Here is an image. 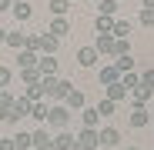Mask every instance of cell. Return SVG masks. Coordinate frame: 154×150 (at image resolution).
I'll list each match as a JSON object with an SVG mask.
<instances>
[{
  "instance_id": "6da1fadb",
  "label": "cell",
  "mask_w": 154,
  "mask_h": 150,
  "mask_svg": "<svg viewBox=\"0 0 154 150\" xmlns=\"http://www.w3.org/2000/svg\"><path fill=\"white\" fill-rule=\"evenodd\" d=\"M40 84H44V97H47V100H64V97L74 90V84L64 80V77H44Z\"/></svg>"
},
{
  "instance_id": "7a4b0ae2",
  "label": "cell",
  "mask_w": 154,
  "mask_h": 150,
  "mask_svg": "<svg viewBox=\"0 0 154 150\" xmlns=\"http://www.w3.org/2000/svg\"><path fill=\"white\" fill-rule=\"evenodd\" d=\"M30 110H34V100H27V97H17V100H14V107L4 113V120H7V123H20L23 117H30Z\"/></svg>"
},
{
  "instance_id": "3957f363",
  "label": "cell",
  "mask_w": 154,
  "mask_h": 150,
  "mask_svg": "<svg viewBox=\"0 0 154 150\" xmlns=\"http://www.w3.org/2000/svg\"><path fill=\"white\" fill-rule=\"evenodd\" d=\"M67 123H70V110L64 104H54L47 113V127H57V130H67Z\"/></svg>"
},
{
  "instance_id": "277c9868",
  "label": "cell",
  "mask_w": 154,
  "mask_h": 150,
  "mask_svg": "<svg viewBox=\"0 0 154 150\" xmlns=\"http://www.w3.org/2000/svg\"><path fill=\"white\" fill-rule=\"evenodd\" d=\"M77 143H81L84 150H97V147H100V127H81Z\"/></svg>"
},
{
  "instance_id": "5b68a950",
  "label": "cell",
  "mask_w": 154,
  "mask_h": 150,
  "mask_svg": "<svg viewBox=\"0 0 154 150\" xmlns=\"http://www.w3.org/2000/svg\"><path fill=\"white\" fill-rule=\"evenodd\" d=\"M77 63H81V67H97V63H100V54H97V47H94V43L81 47V50H77Z\"/></svg>"
},
{
  "instance_id": "8992f818",
  "label": "cell",
  "mask_w": 154,
  "mask_h": 150,
  "mask_svg": "<svg viewBox=\"0 0 154 150\" xmlns=\"http://www.w3.org/2000/svg\"><path fill=\"white\" fill-rule=\"evenodd\" d=\"M64 107H67L70 113H74V110H84V107H87V97H84V90H77V87H74V90L64 97Z\"/></svg>"
},
{
  "instance_id": "52a82bcc",
  "label": "cell",
  "mask_w": 154,
  "mask_h": 150,
  "mask_svg": "<svg viewBox=\"0 0 154 150\" xmlns=\"http://www.w3.org/2000/svg\"><path fill=\"white\" fill-rule=\"evenodd\" d=\"M127 123H131V127H147V123H151V110L147 107H131Z\"/></svg>"
},
{
  "instance_id": "ba28073f",
  "label": "cell",
  "mask_w": 154,
  "mask_h": 150,
  "mask_svg": "<svg viewBox=\"0 0 154 150\" xmlns=\"http://www.w3.org/2000/svg\"><path fill=\"white\" fill-rule=\"evenodd\" d=\"M127 97H131V104H134V107H147V104H151V97H154V90L141 84V87H134Z\"/></svg>"
},
{
  "instance_id": "9c48e42d",
  "label": "cell",
  "mask_w": 154,
  "mask_h": 150,
  "mask_svg": "<svg viewBox=\"0 0 154 150\" xmlns=\"http://www.w3.org/2000/svg\"><path fill=\"white\" fill-rule=\"evenodd\" d=\"M37 70H40V77H57V60H54V54H40Z\"/></svg>"
},
{
  "instance_id": "30bf717a",
  "label": "cell",
  "mask_w": 154,
  "mask_h": 150,
  "mask_svg": "<svg viewBox=\"0 0 154 150\" xmlns=\"http://www.w3.org/2000/svg\"><path fill=\"white\" fill-rule=\"evenodd\" d=\"M121 80V70L114 67V63H100V87H111V84H117Z\"/></svg>"
},
{
  "instance_id": "8fae6325",
  "label": "cell",
  "mask_w": 154,
  "mask_h": 150,
  "mask_svg": "<svg viewBox=\"0 0 154 150\" xmlns=\"http://www.w3.org/2000/svg\"><path fill=\"white\" fill-rule=\"evenodd\" d=\"M94 47H97V54H104V57H114V34H97Z\"/></svg>"
},
{
  "instance_id": "7c38bea8",
  "label": "cell",
  "mask_w": 154,
  "mask_h": 150,
  "mask_svg": "<svg viewBox=\"0 0 154 150\" xmlns=\"http://www.w3.org/2000/svg\"><path fill=\"white\" fill-rule=\"evenodd\" d=\"M47 34H54L57 40L67 37V34H70V20H67V17H54V20H50V27H47Z\"/></svg>"
},
{
  "instance_id": "4fadbf2b",
  "label": "cell",
  "mask_w": 154,
  "mask_h": 150,
  "mask_svg": "<svg viewBox=\"0 0 154 150\" xmlns=\"http://www.w3.org/2000/svg\"><path fill=\"white\" fill-rule=\"evenodd\" d=\"M27 37H30V34H27V30H20V27H17V30H7V47L23 50V47H27Z\"/></svg>"
},
{
  "instance_id": "5bb4252c",
  "label": "cell",
  "mask_w": 154,
  "mask_h": 150,
  "mask_svg": "<svg viewBox=\"0 0 154 150\" xmlns=\"http://www.w3.org/2000/svg\"><path fill=\"white\" fill-rule=\"evenodd\" d=\"M117 143H121L117 127H100V147H117Z\"/></svg>"
},
{
  "instance_id": "9a60e30c",
  "label": "cell",
  "mask_w": 154,
  "mask_h": 150,
  "mask_svg": "<svg viewBox=\"0 0 154 150\" xmlns=\"http://www.w3.org/2000/svg\"><path fill=\"white\" fill-rule=\"evenodd\" d=\"M34 150H54V137H50L44 127L34 130Z\"/></svg>"
},
{
  "instance_id": "2e32d148",
  "label": "cell",
  "mask_w": 154,
  "mask_h": 150,
  "mask_svg": "<svg viewBox=\"0 0 154 150\" xmlns=\"http://www.w3.org/2000/svg\"><path fill=\"white\" fill-rule=\"evenodd\" d=\"M127 93H131V90H127L121 80H117V84H111V87H104V97H107V100H114V104H121Z\"/></svg>"
},
{
  "instance_id": "e0dca14e",
  "label": "cell",
  "mask_w": 154,
  "mask_h": 150,
  "mask_svg": "<svg viewBox=\"0 0 154 150\" xmlns=\"http://www.w3.org/2000/svg\"><path fill=\"white\" fill-rule=\"evenodd\" d=\"M17 60H20V70H34L40 57L34 54V50H17Z\"/></svg>"
},
{
  "instance_id": "ac0fdd59",
  "label": "cell",
  "mask_w": 154,
  "mask_h": 150,
  "mask_svg": "<svg viewBox=\"0 0 154 150\" xmlns=\"http://www.w3.org/2000/svg\"><path fill=\"white\" fill-rule=\"evenodd\" d=\"M74 143H77V137H74L70 130H60V134L54 137V150H70Z\"/></svg>"
},
{
  "instance_id": "d6986e66",
  "label": "cell",
  "mask_w": 154,
  "mask_h": 150,
  "mask_svg": "<svg viewBox=\"0 0 154 150\" xmlns=\"http://www.w3.org/2000/svg\"><path fill=\"white\" fill-rule=\"evenodd\" d=\"M10 10H14V17H17V23H23V20H30V13H34V10H30V4H27V0H14V7H10Z\"/></svg>"
},
{
  "instance_id": "ffe728a7",
  "label": "cell",
  "mask_w": 154,
  "mask_h": 150,
  "mask_svg": "<svg viewBox=\"0 0 154 150\" xmlns=\"http://www.w3.org/2000/svg\"><path fill=\"white\" fill-rule=\"evenodd\" d=\"M30 147H34V134H27V130L14 134V150H30Z\"/></svg>"
},
{
  "instance_id": "44dd1931",
  "label": "cell",
  "mask_w": 154,
  "mask_h": 150,
  "mask_svg": "<svg viewBox=\"0 0 154 150\" xmlns=\"http://www.w3.org/2000/svg\"><path fill=\"white\" fill-rule=\"evenodd\" d=\"M81 123H84V127H97V123H100L97 107H84V110H81Z\"/></svg>"
},
{
  "instance_id": "7402d4cb",
  "label": "cell",
  "mask_w": 154,
  "mask_h": 150,
  "mask_svg": "<svg viewBox=\"0 0 154 150\" xmlns=\"http://www.w3.org/2000/svg\"><path fill=\"white\" fill-rule=\"evenodd\" d=\"M94 30L97 34H114V17H94Z\"/></svg>"
},
{
  "instance_id": "603a6c76",
  "label": "cell",
  "mask_w": 154,
  "mask_h": 150,
  "mask_svg": "<svg viewBox=\"0 0 154 150\" xmlns=\"http://www.w3.org/2000/svg\"><path fill=\"white\" fill-rule=\"evenodd\" d=\"M47 7H50L54 17H67V10H70L74 4H70V0H47Z\"/></svg>"
},
{
  "instance_id": "cb8c5ba5",
  "label": "cell",
  "mask_w": 154,
  "mask_h": 150,
  "mask_svg": "<svg viewBox=\"0 0 154 150\" xmlns=\"http://www.w3.org/2000/svg\"><path fill=\"white\" fill-rule=\"evenodd\" d=\"M117 10H121L117 0H100V4H97V13L100 17H117Z\"/></svg>"
},
{
  "instance_id": "d4e9b609",
  "label": "cell",
  "mask_w": 154,
  "mask_h": 150,
  "mask_svg": "<svg viewBox=\"0 0 154 150\" xmlns=\"http://www.w3.org/2000/svg\"><path fill=\"white\" fill-rule=\"evenodd\" d=\"M47 113H50L47 100H34V110H30V117H34V120H40V123H47Z\"/></svg>"
},
{
  "instance_id": "484cf974",
  "label": "cell",
  "mask_w": 154,
  "mask_h": 150,
  "mask_svg": "<svg viewBox=\"0 0 154 150\" xmlns=\"http://www.w3.org/2000/svg\"><path fill=\"white\" fill-rule=\"evenodd\" d=\"M121 84H124L127 90H134V87H141V73H137V70H127V73H121Z\"/></svg>"
},
{
  "instance_id": "4316f807",
  "label": "cell",
  "mask_w": 154,
  "mask_h": 150,
  "mask_svg": "<svg viewBox=\"0 0 154 150\" xmlns=\"http://www.w3.org/2000/svg\"><path fill=\"white\" fill-rule=\"evenodd\" d=\"M20 80H23V87H34V84H40L44 77H40V70L34 67V70H20Z\"/></svg>"
},
{
  "instance_id": "83f0119b",
  "label": "cell",
  "mask_w": 154,
  "mask_h": 150,
  "mask_svg": "<svg viewBox=\"0 0 154 150\" xmlns=\"http://www.w3.org/2000/svg\"><path fill=\"white\" fill-rule=\"evenodd\" d=\"M127 34H131V20H114V37L127 40Z\"/></svg>"
},
{
  "instance_id": "f1b7e54d",
  "label": "cell",
  "mask_w": 154,
  "mask_h": 150,
  "mask_svg": "<svg viewBox=\"0 0 154 150\" xmlns=\"http://www.w3.org/2000/svg\"><path fill=\"white\" fill-rule=\"evenodd\" d=\"M14 100H17V97H14L10 90H0V117H4V113L14 107Z\"/></svg>"
},
{
  "instance_id": "f546056e",
  "label": "cell",
  "mask_w": 154,
  "mask_h": 150,
  "mask_svg": "<svg viewBox=\"0 0 154 150\" xmlns=\"http://www.w3.org/2000/svg\"><path fill=\"white\" fill-rule=\"evenodd\" d=\"M114 67L121 70V73H127V70H134V57L127 54V57H114Z\"/></svg>"
},
{
  "instance_id": "4dcf8cb0",
  "label": "cell",
  "mask_w": 154,
  "mask_h": 150,
  "mask_svg": "<svg viewBox=\"0 0 154 150\" xmlns=\"http://www.w3.org/2000/svg\"><path fill=\"white\" fill-rule=\"evenodd\" d=\"M10 84H14V70L10 67H0V90H7Z\"/></svg>"
},
{
  "instance_id": "1f68e13d",
  "label": "cell",
  "mask_w": 154,
  "mask_h": 150,
  "mask_svg": "<svg viewBox=\"0 0 154 150\" xmlns=\"http://www.w3.org/2000/svg\"><path fill=\"white\" fill-rule=\"evenodd\" d=\"M114 107H117L114 100H107V97H104V100L97 104V113H100V117H111V113H114Z\"/></svg>"
},
{
  "instance_id": "d6a6232c",
  "label": "cell",
  "mask_w": 154,
  "mask_h": 150,
  "mask_svg": "<svg viewBox=\"0 0 154 150\" xmlns=\"http://www.w3.org/2000/svg\"><path fill=\"white\" fill-rule=\"evenodd\" d=\"M127 54H131V43H127V40H117V37H114V57H127Z\"/></svg>"
},
{
  "instance_id": "836d02e7",
  "label": "cell",
  "mask_w": 154,
  "mask_h": 150,
  "mask_svg": "<svg viewBox=\"0 0 154 150\" xmlns=\"http://www.w3.org/2000/svg\"><path fill=\"white\" fill-rule=\"evenodd\" d=\"M137 20L144 23V27H154V10H147V7H141V13H137Z\"/></svg>"
},
{
  "instance_id": "e575fe53",
  "label": "cell",
  "mask_w": 154,
  "mask_h": 150,
  "mask_svg": "<svg viewBox=\"0 0 154 150\" xmlns=\"http://www.w3.org/2000/svg\"><path fill=\"white\" fill-rule=\"evenodd\" d=\"M141 84L154 90V67H147V70H141Z\"/></svg>"
},
{
  "instance_id": "d590c367",
  "label": "cell",
  "mask_w": 154,
  "mask_h": 150,
  "mask_svg": "<svg viewBox=\"0 0 154 150\" xmlns=\"http://www.w3.org/2000/svg\"><path fill=\"white\" fill-rule=\"evenodd\" d=\"M0 150H14V137H0Z\"/></svg>"
},
{
  "instance_id": "8d00e7d4",
  "label": "cell",
  "mask_w": 154,
  "mask_h": 150,
  "mask_svg": "<svg viewBox=\"0 0 154 150\" xmlns=\"http://www.w3.org/2000/svg\"><path fill=\"white\" fill-rule=\"evenodd\" d=\"M14 4H10V0H0V13H4V10H10Z\"/></svg>"
},
{
  "instance_id": "74e56055",
  "label": "cell",
  "mask_w": 154,
  "mask_h": 150,
  "mask_svg": "<svg viewBox=\"0 0 154 150\" xmlns=\"http://www.w3.org/2000/svg\"><path fill=\"white\" fill-rule=\"evenodd\" d=\"M141 7H147V10H154V0H141Z\"/></svg>"
},
{
  "instance_id": "f35d334b",
  "label": "cell",
  "mask_w": 154,
  "mask_h": 150,
  "mask_svg": "<svg viewBox=\"0 0 154 150\" xmlns=\"http://www.w3.org/2000/svg\"><path fill=\"white\" fill-rule=\"evenodd\" d=\"M0 43H7V30L4 27H0Z\"/></svg>"
},
{
  "instance_id": "ab89813d",
  "label": "cell",
  "mask_w": 154,
  "mask_h": 150,
  "mask_svg": "<svg viewBox=\"0 0 154 150\" xmlns=\"http://www.w3.org/2000/svg\"><path fill=\"white\" fill-rule=\"evenodd\" d=\"M151 113H154V97H151Z\"/></svg>"
},
{
  "instance_id": "60d3db41",
  "label": "cell",
  "mask_w": 154,
  "mask_h": 150,
  "mask_svg": "<svg viewBox=\"0 0 154 150\" xmlns=\"http://www.w3.org/2000/svg\"><path fill=\"white\" fill-rule=\"evenodd\" d=\"M127 150H141V147H127Z\"/></svg>"
},
{
  "instance_id": "b9f144b4",
  "label": "cell",
  "mask_w": 154,
  "mask_h": 150,
  "mask_svg": "<svg viewBox=\"0 0 154 150\" xmlns=\"http://www.w3.org/2000/svg\"><path fill=\"white\" fill-rule=\"evenodd\" d=\"M94 4H100V0H94Z\"/></svg>"
},
{
  "instance_id": "7bdbcfd3",
  "label": "cell",
  "mask_w": 154,
  "mask_h": 150,
  "mask_svg": "<svg viewBox=\"0 0 154 150\" xmlns=\"http://www.w3.org/2000/svg\"><path fill=\"white\" fill-rule=\"evenodd\" d=\"M10 4H14V0H10Z\"/></svg>"
}]
</instances>
